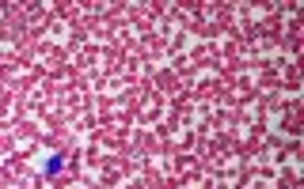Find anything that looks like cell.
Instances as JSON below:
<instances>
[{
  "label": "cell",
  "mask_w": 304,
  "mask_h": 189,
  "mask_svg": "<svg viewBox=\"0 0 304 189\" xmlns=\"http://www.w3.org/2000/svg\"><path fill=\"white\" fill-rule=\"evenodd\" d=\"M61 170H65V159H61V155H46V163H42L46 178H53V174H61Z\"/></svg>",
  "instance_id": "obj_1"
}]
</instances>
